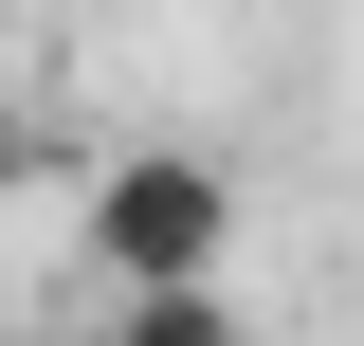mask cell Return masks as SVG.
I'll list each match as a JSON object with an SVG mask.
<instances>
[{"label":"cell","mask_w":364,"mask_h":346,"mask_svg":"<svg viewBox=\"0 0 364 346\" xmlns=\"http://www.w3.org/2000/svg\"><path fill=\"white\" fill-rule=\"evenodd\" d=\"M237 164L219 146H109L91 164V201H73V256H91V292L128 310V292H237Z\"/></svg>","instance_id":"1"},{"label":"cell","mask_w":364,"mask_h":346,"mask_svg":"<svg viewBox=\"0 0 364 346\" xmlns=\"http://www.w3.org/2000/svg\"><path fill=\"white\" fill-rule=\"evenodd\" d=\"M91 346H255V310L237 292H128V310H91Z\"/></svg>","instance_id":"2"},{"label":"cell","mask_w":364,"mask_h":346,"mask_svg":"<svg viewBox=\"0 0 364 346\" xmlns=\"http://www.w3.org/2000/svg\"><path fill=\"white\" fill-rule=\"evenodd\" d=\"M0 182H18V146H0Z\"/></svg>","instance_id":"3"}]
</instances>
